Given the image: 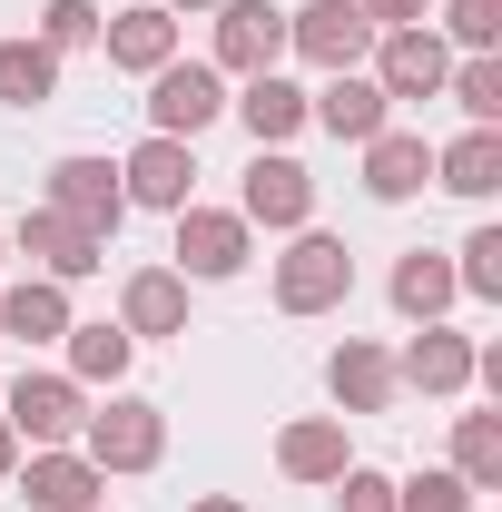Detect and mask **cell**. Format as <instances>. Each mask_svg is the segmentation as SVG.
I'll list each match as a JSON object with an SVG mask.
<instances>
[{
    "instance_id": "cell-1",
    "label": "cell",
    "mask_w": 502,
    "mask_h": 512,
    "mask_svg": "<svg viewBox=\"0 0 502 512\" xmlns=\"http://www.w3.org/2000/svg\"><path fill=\"white\" fill-rule=\"evenodd\" d=\"M345 286H355L345 237H296V247L276 256V306H286V316H325V306H345Z\"/></svg>"
},
{
    "instance_id": "cell-2",
    "label": "cell",
    "mask_w": 502,
    "mask_h": 512,
    "mask_svg": "<svg viewBox=\"0 0 502 512\" xmlns=\"http://www.w3.org/2000/svg\"><path fill=\"white\" fill-rule=\"evenodd\" d=\"M50 207H60L69 227H89V237H119V217H128L119 168H109V158H60V168H50Z\"/></svg>"
},
{
    "instance_id": "cell-3",
    "label": "cell",
    "mask_w": 502,
    "mask_h": 512,
    "mask_svg": "<svg viewBox=\"0 0 502 512\" xmlns=\"http://www.w3.org/2000/svg\"><path fill=\"white\" fill-rule=\"evenodd\" d=\"M79 434H89V463H99V473H148V463L168 453L158 404H109V414H89Z\"/></svg>"
},
{
    "instance_id": "cell-4",
    "label": "cell",
    "mask_w": 502,
    "mask_h": 512,
    "mask_svg": "<svg viewBox=\"0 0 502 512\" xmlns=\"http://www.w3.org/2000/svg\"><path fill=\"white\" fill-rule=\"evenodd\" d=\"M286 50H306L315 69H355L365 50H375V20H365L355 0H315V10L286 20Z\"/></svg>"
},
{
    "instance_id": "cell-5",
    "label": "cell",
    "mask_w": 502,
    "mask_h": 512,
    "mask_svg": "<svg viewBox=\"0 0 502 512\" xmlns=\"http://www.w3.org/2000/svg\"><path fill=\"white\" fill-rule=\"evenodd\" d=\"M217 109H227V89H217V69H197V60H168V69H158V89H148L158 138H197Z\"/></svg>"
},
{
    "instance_id": "cell-6",
    "label": "cell",
    "mask_w": 502,
    "mask_h": 512,
    "mask_svg": "<svg viewBox=\"0 0 502 512\" xmlns=\"http://www.w3.org/2000/svg\"><path fill=\"white\" fill-rule=\"evenodd\" d=\"M0 424H10V434H30V444H69L89 414H79V384H69V375H20Z\"/></svg>"
},
{
    "instance_id": "cell-7",
    "label": "cell",
    "mask_w": 502,
    "mask_h": 512,
    "mask_svg": "<svg viewBox=\"0 0 502 512\" xmlns=\"http://www.w3.org/2000/svg\"><path fill=\"white\" fill-rule=\"evenodd\" d=\"M178 266H188V276H237V266H247V217H227V207H178Z\"/></svg>"
},
{
    "instance_id": "cell-8",
    "label": "cell",
    "mask_w": 502,
    "mask_h": 512,
    "mask_svg": "<svg viewBox=\"0 0 502 512\" xmlns=\"http://www.w3.org/2000/svg\"><path fill=\"white\" fill-rule=\"evenodd\" d=\"M128 178V207H168V217H178V207H188V178H197V158H188V138H148V148H138V158H128L119 168Z\"/></svg>"
},
{
    "instance_id": "cell-9",
    "label": "cell",
    "mask_w": 502,
    "mask_h": 512,
    "mask_svg": "<svg viewBox=\"0 0 502 512\" xmlns=\"http://www.w3.org/2000/svg\"><path fill=\"white\" fill-rule=\"evenodd\" d=\"M276 50H286V10H266V0H227L217 10V60L227 69H276Z\"/></svg>"
},
{
    "instance_id": "cell-10",
    "label": "cell",
    "mask_w": 502,
    "mask_h": 512,
    "mask_svg": "<svg viewBox=\"0 0 502 512\" xmlns=\"http://www.w3.org/2000/svg\"><path fill=\"white\" fill-rule=\"evenodd\" d=\"M20 493L40 512H99V493H109V473L89 463V453H40L30 473H20Z\"/></svg>"
},
{
    "instance_id": "cell-11",
    "label": "cell",
    "mask_w": 502,
    "mask_h": 512,
    "mask_svg": "<svg viewBox=\"0 0 502 512\" xmlns=\"http://www.w3.org/2000/svg\"><path fill=\"white\" fill-rule=\"evenodd\" d=\"M443 79H453V60H443L434 30H394V40H384V69H375L384 99H434Z\"/></svg>"
},
{
    "instance_id": "cell-12",
    "label": "cell",
    "mask_w": 502,
    "mask_h": 512,
    "mask_svg": "<svg viewBox=\"0 0 502 512\" xmlns=\"http://www.w3.org/2000/svg\"><path fill=\"white\" fill-rule=\"evenodd\" d=\"M306 207H315V178L296 168V158H266V148H256V168H247V217H256V227H306Z\"/></svg>"
},
{
    "instance_id": "cell-13",
    "label": "cell",
    "mask_w": 502,
    "mask_h": 512,
    "mask_svg": "<svg viewBox=\"0 0 502 512\" xmlns=\"http://www.w3.org/2000/svg\"><path fill=\"white\" fill-rule=\"evenodd\" d=\"M20 247L50 266V286H69V276H89L109 256V237H89V227H69L60 207H40V217H20Z\"/></svg>"
},
{
    "instance_id": "cell-14",
    "label": "cell",
    "mask_w": 502,
    "mask_h": 512,
    "mask_svg": "<svg viewBox=\"0 0 502 512\" xmlns=\"http://www.w3.org/2000/svg\"><path fill=\"white\" fill-rule=\"evenodd\" d=\"M384 109H394V99H384L375 79H355V69H325V89L306 99V119H325L335 138H375Z\"/></svg>"
},
{
    "instance_id": "cell-15",
    "label": "cell",
    "mask_w": 502,
    "mask_h": 512,
    "mask_svg": "<svg viewBox=\"0 0 502 512\" xmlns=\"http://www.w3.org/2000/svg\"><path fill=\"white\" fill-rule=\"evenodd\" d=\"M424 178H434V148H424V138H404V128H375V138H365V188H375L384 207L414 197Z\"/></svg>"
},
{
    "instance_id": "cell-16",
    "label": "cell",
    "mask_w": 502,
    "mask_h": 512,
    "mask_svg": "<svg viewBox=\"0 0 502 512\" xmlns=\"http://www.w3.org/2000/svg\"><path fill=\"white\" fill-rule=\"evenodd\" d=\"M109 60H119V69H148V79H158V69L178 60V20H168L158 0H148V10H119V20H109Z\"/></svg>"
},
{
    "instance_id": "cell-17",
    "label": "cell",
    "mask_w": 502,
    "mask_h": 512,
    "mask_svg": "<svg viewBox=\"0 0 502 512\" xmlns=\"http://www.w3.org/2000/svg\"><path fill=\"white\" fill-rule=\"evenodd\" d=\"M404 384H424V394H463V384H473V345L443 335V325H424V335L404 345Z\"/></svg>"
},
{
    "instance_id": "cell-18",
    "label": "cell",
    "mask_w": 502,
    "mask_h": 512,
    "mask_svg": "<svg viewBox=\"0 0 502 512\" xmlns=\"http://www.w3.org/2000/svg\"><path fill=\"white\" fill-rule=\"evenodd\" d=\"M178 325H188V276L138 266L128 276V335H178Z\"/></svg>"
},
{
    "instance_id": "cell-19",
    "label": "cell",
    "mask_w": 502,
    "mask_h": 512,
    "mask_svg": "<svg viewBox=\"0 0 502 512\" xmlns=\"http://www.w3.org/2000/svg\"><path fill=\"white\" fill-rule=\"evenodd\" d=\"M434 178H443L453 197H493V188H502V128H473V138H453V148L434 158Z\"/></svg>"
},
{
    "instance_id": "cell-20",
    "label": "cell",
    "mask_w": 502,
    "mask_h": 512,
    "mask_svg": "<svg viewBox=\"0 0 502 512\" xmlns=\"http://www.w3.org/2000/svg\"><path fill=\"white\" fill-rule=\"evenodd\" d=\"M325 384H335L345 414H384V404H394V365H384L375 345H345V355L325 365Z\"/></svg>"
},
{
    "instance_id": "cell-21",
    "label": "cell",
    "mask_w": 502,
    "mask_h": 512,
    "mask_svg": "<svg viewBox=\"0 0 502 512\" xmlns=\"http://www.w3.org/2000/svg\"><path fill=\"white\" fill-rule=\"evenodd\" d=\"M237 119L256 128V148H266V138H296V128H306V89H286L276 69H256L247 99H237Z\"/></svg>"
},
{
    "instance_id": "cell-22",
    "label": "cell",
    "mask_w": 502,
    "mask_h": 512,
    "mask_svg": "<svg viewBox=\"0 0 502 512\" xmlns=\"http://www.w3.org/2000/svg\"><path fill=\"white\" fill-rule=\"evenodd\" d=\"M60 89V50H40V40H0V99L10 109H40Z\"/></svg>"
},
{
    "instance_id": "cell-23",
    "label": "cell",
    "mask_w": 502,
    "mask_h": 512,
    "mask_svg": "<svg viewBox=\"0 0 502 512\" xmlns=\"http://www.w3.org/2000/svg\"><path fill=\"white\" fill-rule=\"evenodd\" d=\"M0 335H30V345H40V335H69V296L50 286V276L10 286V296H0Z\"/></svg>"
},
{
    "instance_id": "cell-24",
    "label": "cell",
    "mask_w": 502,
    "mask_h": 512,
    "mask_svg": "<svg viewBox=\"0 0 502 512\" xmlns=\"http://www.w3.org/2000/svg\"><path fill=\"white\" fill-rule=\"evenodd\" d=\"M276 463H286L296 483H335V473H345V424H296V434L276 444Z\"/></svg>"
},
{
    "instance_id": "cell-25",
    "label": "cell",
    "mask_w": 502,
    "mask_h": 512,
    "mask_svg": "<svg viewBox=\"0 0 502 512\" xmlns=\"http://www.w3.org/2000/svg\"><path fill=\"white\" fill-rule=\"evenodd\" d=\"M394 306H404V316H424V325H434L443 306H453V266L414 247V256H404V266H394Z\"/></svg>"
},
{
    "instance_id": "cell-26",
    "label": "cell",
    "mask_w": 502,
    "mask_h": 512,
    "mask_svg": "<svg viewBox=\"0 0 502 512\" xmlns=\"http://www.w3.org/2000/svg\"><path fill=\"white\" fill-rule=\"evenodd\" d=\"M128 345H138L128 325H69V365H79L89 384H119L128 375Z\"/></svg>"
},
{
    "instance_id": "cell-27",
    "label": "cell",
    "mask_w": 502,
    "mask_h": 512,
    "mask_svg": "<svg viewBox=\"0 0 502 512\" xmlns=\"http://www.w3.org/2000/svg\"><path fill=\"white\" fill-rule=\"evenodd\" d=\"M453 473L483 493V483H502V414H463V434H453Z\"/></svg>"
},
{
    "instance_id": "cell-28",
    "label": "cell",
    "mask_w": 502,
    "mask_h": 512,
    "mask_svg": "<svg viewBox=\"0 0 502 512\" xmlns=\"http://www.w3.org/2000/svg\"><path fill=\"white\" fill-rule=\"evenodd\" d=\"M394 512H473V483L463 473H414V483H394Z\"/></svg>"
},
{
    "instance_id": "cell-29",
    "label": "cell",
    "mask_w": 502,
    "mask_h": 512,
    "mask_svg": "<svg viewBox=\"0 0 502 512\" xmlns=\"http://www.w3.org/2000/svg\"><path fill=\"white\" fill-rule=\"evenodd\" d=\"M443 89L473 109V128H493V119H502V69H493V60H463L453 79H443Z\"/></svg>"
},
{
    "instance_id": "cell-30",
    "label": "cell",
    "mask_w": 502,
    "mask_h": 512,
    "mask_svg": "<svg viewBox=\"0 0 502 512\" xmlns=\"http://www.w3.org/2000/svg\"><path fill=\"white\" fill-rule=\"evenodd\" d=\"M79 40H99V10H89V0H50V20H40V50H79Z\"/></svg>"
},
{
    "instance_id": "cell-31",
    "label": "cell",
    "mask_w": 502,
    "mask_h": 512,
    "mask_svg": "<svg viewBox=\"0 0 502 512\" xmlns=\"http://www.w3.org/2000/svg\"><path fill=\"white\" fill-rule=\"evenodd\" d=\"M453 286H473V296H502V227H483L473 247H463V276Z\"/></svg>"
},
{
    "instance_id": "cell-32",
    "label": "cell",
    "mask_w": 502,
    "mask_h": 512,
    "mask_svg": "<svg viewBox=\"0 0 502 512\" xmlns=\"http://www.w3.org/2000/svg\"><path fill=\"white\" fill-rule=\"evenodd\" d=\"M335 483H345V512H394V483H384V473H365V463H345Z\"/></svg>"
},
{
    "instance_id": "cell-33",
    "label": "cell",
    "mask_w": 502,
    "mask_h": 512,
    "mask_svg": "<svg viewBox=\"0 0 502 512\" xmlns=\"http://www.w3.org/2000/svg\"><path fill=\"white\" fill-rule=\"evenodd\" d=\"M375 30H424V0H355Z\"/></svg>"
},
{
    "instance_id": "cell-34",
    "label": "cell",
    "mask_w": 502,
    "mask_h": 512,
    "mask_svg": "<svg viewBox=\"0 0 502 512\" xmlns=\"http://www.w3.org/2000/svg\"><path fill=\"white\" fill-rule=\"evenodd\" d=\"M10 473H20V434L0 424V483H10Z\"/></svg>"
},
{
    "instance_id": "cell-35",
    "label": "cell",
    "mask_w": 502,
    "mask_h": 512,
    "mask_svg": "<svg viewBox=\"0 0 502 512\" xmlns=\"http://www.w3.org/2000/svg\"><path fill=\"white\" fill-rule=\"evenodd\" d=\"M197 512H247V503H227V493H217V503H197Z\"/></svg>"
},
{
    "instance_id": "cell-36",
    "label": "cell",
    "mask_w": 502,
    "mask_h": 512,
    "mask_svg": "<svg viewBox=\"0 0 502 512\" xmlns=\"http://www.w3.org/2000/svg\"><path fill=\"white\" fill-rule=\"evenodd\" d=\"M188 10H197V0H188Z\"/></svg>"
}]
</instances>
